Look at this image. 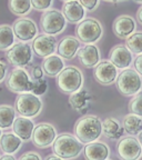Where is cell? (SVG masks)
Instances as JSON below:
<instances>
[{
    "label": "cell",
    "instance_id": "1",
    "mask_svg": "<svg viewBox=\"0 0 142 160\" xmlns=\"http://www.w3.org/2000/svg\"><path fill=\"white\" fill-rule=\"evenodd\" d=\"M102 133V122L95 116H85L75 125V135L82 143H89L99 139Z\"/></svg>",
    "mask_w": 142,
    "mask_h": 160
},
{
    "label": "cell",
    "instance_id": "2",
    "mask_svg": "<svg viewBox=\"0 0 142 160\" xmlns=\"http://www.w3.org/2000/svg\"><path fill=\"white\" fill-rule=\"evenodd\" d=\"M82 145L83 143L75 136L70 133H61L53 141L52 151L61 159H72L77 158L83 150Z\"/></svg>",
    "mask_w": 142,
    "mask_h": 160
},
{
    "label": "cell",
    "instance_id": "3",
    "mask_svg": "<svg viewBox=\"0 0 142 160\" xmlns=\"http://www.w3.org/2000/svg\"><path fill=\"white\" fill-rule=\"evenodd\" d=\"M83 85V76L79 68L75 66L63 68L57 77V86L62 92L72 93L81 89Z\"/></svg>",
    "mask_w": 142,
    "mask_h": 160
},
{
    "label": "cell",
    "instance_id": "4",
    "mask_svg": "<svg viewBox=\"0 0 142 160\" xmlns=\"http://www.w3.org/2000/svg\"><path fill=\"white\" fill-rule=\"evenodd\" d=\"M16 110L20 116L28 118L37 117L42 110V101L37 95L22 92L17 97L15 101Z\"/></svg>",
    "mask_w": 142,
    "mask_h": 160
},
{
    "label": "cell",
    "instance_id": "5",
    "mask_svg": "<svg viewBox=\"0 0 142 160\" xmlns=\"http://www.w3.org/2000/svg\"><path fill=\"white\" fill-rule=\"evenodd\" d=\"M142 87V80L137 70L127 69L117 77V88L123 96L137 95Z\"/></svg>",
    "mask_w": 142,
    "mask_h": 160
},
{
    "label": "cell",
    "instance_id": "6",
    "mask_svg": "<svg viewBox=\"0 0 142 160\" xmlns=\"http://www.w3.org/2000/svg\"><path fill=\"white\" fill-rule=\"evenodd\" d=\"M102 26L97 19L87 18L81 20L76 28L78 39L83 43H95L102 36Z\"/></svg>",
    "mask_w": 142,
    "mask_h": 160
},
{
    "label": "cell",
    "instance_id": "7",
    "mask_svg": "<svg viewBox=\"0 0 142 160\" xmlns=\"http://www.w3.org/2000/svg\"><path fill=\"white\" fill-rule=\"evenodd\" d=\"M66 18L62 12L56 9H47L40 18L41 30L47 35L55 36L62 32L66 28Z\"/></svg>",
    "mask_w": 142,
    "mask_h": 160
},
{
    "label": "cell",
    "instance_id": "8",
    "mask_svg": "<svg viewBox=\"0 0 142 160\" xmlns=\"http://www.w3.org/2000/svg\"><path fill=\"white\" fill-rule=\"evenodd\" d=\"M33 80L30 79L29 73L22 67H17L9 73L6 86L12 92L22 93L32 90Z\"/></svg>",
    "mask_w": 142,
    "mask_h": 160
},
{
    "label": "cell",
    "instance_id": "9",
    "mask_svg": "<svg viewBox=\"0 0 142 160\" xmlns=\"http://www.w3.org/2000/svg\"><path fill=\"white\" fill-rule=\"evenodd\" d=\"M33 50L28 43H13L7 52V59L10 63L16 67H26L32 61Z\"/></svg>",
    "mask_w": 142,
    "mask_h": 160
},
{
    "label": "cell",
    "instance_id": "10",
    "mask_svg": "<svg viewBox=\"0 0 142 160\" xmlns=\"http://www.w3.org/2000/svg\"><path fill=\"white\" fill-rule=\"evenodd\" d=\"M57 138V130L51 123H38L32 131V142L38 148H47L53 143Z\"/></svg>",
    "mask_w": 142,
    "mask_h": 160
},
{
    "label": "cell",
    "instance_id": "11",
    "mask_svg": "<svg viewBox=\"0 0 142 160\" xmlns=\"http://www.w3.org/2000/svg\"><path fill=\"white\" fill-rule=\"evenodd\" d=\"M117 152L120 158L125 160H135L141 157L142 147L139 140L133 137H125L117 145Z\"/></svg>",
    "mask_w": 142,
    "mask_h": 160
},
{
    "label": "cell",
    "instance_id": "12",
    "mask_svg": "<svg viewBox=\"0 0 142 160\" xmlns=\"http://www.w3.org/2000/svg\"><path fill=\"white\" fill-rule=\"evenodd\" d=\"M118 68L110 60L99 61L95 68L93 76L95 80L101 85H111L115 82L118 77Z\"/></svg>",
    "mask_w": 142,
    "mask_h": 160
},
{
    "label": "cell",
    "instance_id": "13",
    "mask_svg": "<svg viewBox=\"0 0 142 160\" xmlns=\"http://www.w3.org/2000/svg\"><path fill=\"white\" fill-rule=\"evenodd\" d=\"M31 48L37 56L46 58L55 53L56 49H57V40L53 36L47 35V33L38 35L33 38Z\"/></svg>",
    "mask_w": 142,
    "mask_h": 160
},
{
    "label": "cell",
    "instance_id": "14",
    "mask_svg": "<svg viewBox=\"0 0 142 160\" xmlns=\"http://www.w3.org/2000/svg\"><path fill=\"white\" fill-rule=\"evenodd\" d=\"M12 30L16 37L21 41L33 40V38L38 33L37 25L33 20L29 18H20L16 20L12 26Z\"/></svg>",
    "mask_w": 142,
    "mask_h": 160
},
{
    "label": "cell",
    "instance_id": "15",
    "mask_svg": "<svg viewBox=\"0 0 142 160\" xmlns=\"http://www.w3.org/2000/svg\"><path fill=\"white\" fill-rule=\"evenodd\" d=\"M110 61L119 69H125L132 62V53L127 46L118 45L110 51Z\"/></svg>",
    "mask_w": 142,
    "mask_h": 160
},
{
    "label": "cell",
    "instance_id": "16",
    "mask_svg": "<svg viewBox=\"0 0 142 160\" xmlns=\"http://www.w3.org/2000/svg\"><path fill=\"white\" fill-rule=\"evenodd\" d=\"M78 58L81 65L85 68H93L100 61V52L97 46L88 43L83 48H79L78 50Z\"/></svg>",
    "mask_w": 142,
    "mask_h": 160
},
{
    "label": "cell",
    "instance_id": "17",
    "mask_svg": "<svg viewBox=\"0 0 142 160\" xmlns=\"http://www.w3.org/2000/svg\"><path fill=\"white\" fill-rule=\"evenodd\" d=\"M113 32L118 38H128L135 30V21L132 17L128 15L119 16L113 21Z\"/></svg>",
    "mask_w": 142,
    "mask_h": 160
},
{
    "label": "cell",
    "instance_id": "18",
    "mask_svg": "<svg viewBox=\"0 0 142 160\" xmlns=\"http://www.w3.org/2000/svg\"><path fill=\"white\" fill-rule=\"evenodd\" d=\"M62 13L66 20L71 23H78L85 18L86 11L82 5L78 0H70L65 1L62 6Z\"/></svg>",
    "mask_w": 142,
    "mask_h": 160
},
{
    "label": "cell",
    "instance_id": "19",
    "mask_svg": "<svg viewBox=\"0 0 142 160\" xmlns=\"http://www.w3.org/2000/svg\"><path fill=\"white\" fill-rule=\"evenodd\" d=\"M35 129V123L28 117H18L15 119L12 123L13 132L21 138L22 141H28L31 139L32 131Z\"/></svg>",
    "mask_w": 142,
    "mask_h": 160
},
{
    "label": "cell",
    "instance_id": "20",
    "mask_svg": "<svg viewBox=\"0 0 142 160\" xmlns=\"http://www.w3.org/2000/svg\"><path fill=\"white\" fill-rule=\"evenodd\" d=\"M80 48V41L76 39L75 37L71 36H67L63 38L58 45V53L60 57H62L63 59H72L75 56L77 55L78 50Z\"/></svg>",
    "mask_w": 142,
    "mask_h": 160
},
{
    "label": "cell",
    "instance_id": "21",
    "mask_svg": "<svg viewBox=\"0 0 142 160\" xmlns=\"http://www.w3.org/2000/svg\"><path fill=\"white\" fill-rule=\"evenodd\" d=\"M85 157L89 160H105L109 157L110 150L103 142H89L83 148Z\"/></svg>",
    "mask_w": 142,
    "mask_h": 160
},
{
    "label": "cell",
    "instance_id": "22",
    "mask_svg": "<svg viewBox=\"0 0 142 160\" xmlns=\"http://www.w3.org/2000/svg\"><path fill=\"white\" fill-rule=\"evenodd\" d=\"M65 68V62H63L62 57L59 55H50L45 58L42 62L43 72L49 77H56L60 73V71Z\"/></svg>",
    "mask_w": 142,
    "mask_h": 160
},
{
    "label": "cell",
    "instance_id": "23",
    "mask_svg": "<svg viewBox=\"0 0 142 160\" xmlns=\"http://www.w3.org/2000/svg\"><path fill=\"white\" fill-rule=\"evenodd\" d=\"M22 145L21 138L15 132H5L0 137V148L5 153H15Z\"/></svg>",
    "mask_w": 142,
    "mask_h": 160
},
{
    "label": "cell",
    "instance_id": "24",
    "mask_svg": "<svg viewBox=\"0 0 142 160\" xmlns=\"http://www.w3.org/2000/svg\"><path fill=\"white\" fill-rule=\"evenodd\" d=\"M123 127L115 118H107L102 122V132L109 139H119L123 135Z\"/></svg>",
    "mask_w": 142,
    "mask_h": 160
},
{
    "label": "cell",
    "instance_id": "25",
    "mask_svg": "<svg viewBox=\"0 0 142 160\" xmlns=\"http://www.w3.org/2000/svg\"><path fill=\"white\" fill-rule=\"evenodd\" d=\"M69 103L71 108L77 111H83L87 109L88 102L90 100V93L85 89H79L78 91L70 93Z\"/></svg>",
    "mask_w": 142,
    "mask_h": 160
},
{
    "label": "cell",
    "instance_id": "26",
    "mask_svg": "<svg viewBox=\"0 0 142 160\" xmlns=\"http://www.w3.org/2000/svg\"><path fill=\"white\" fill-rule=\"evenodd\" d=\"M122 127L129 135H138L142 131L141 117L135 113H129L123 118Z\"/></svg>",
    "mask_w": 142,
    "mask_h": 160
},
{
    "label": "cell",
    "instance_id": "27",
    "mask_svg": "<svg viewBox=\"0 0 142 160\" xmlns=\"http://www.w3.org/2000/svg\"><path fill=\"white\" fill-rule=\"evenodd\" d=\"M15 33L9 25L0 26V50H8L15 43Z\"/></svg>",
    "mask_w": 142,
    "mask_h": 160
},
{
    "label": "cell",
    "instance_id": "28",
    "mask_svg": "<svg viewBox=\"0 0 142 160\" xmlns=\"http://www.w3.org/2000/svg\"><path fill=\"white\" fill-rule=\"evenodd\" d=\"M16 119V111L13 107L9 105L0 106V128L7 129L12 127V123Z\"/></svg>",
    "mask_w": 142,
    "mask_h": 160
},
{
    "label": "cell",
    "instance_id": "29",
    "mask_svg": "<svg viewBox=\"0 0 142 160\" xmlns=\"http://www.w3.org/2000/svg\"><path fill=\"white\" fill-rule=\"evenodd\" d=\"M9 9L16 16H25L31 10V0H9Z\"/></svg>",
    "mask_w": 142,
    "mask_h": 160
},
{
    "label": "cell",
    "instance_id": "30",
    "mask_svg": "<svg viewBox=\"0 0 142 160\" xmlns=\"http://www.w3.org/2000/svg\"><path fill=\"white\" fill-rule=\"evenodd\" d=\"M125 46L132 53H142V32L131 33L127 38Z\"/></svg>",
    "mask_w": 142,
    "mask_h": 160
},
{
    "label": "cell",
    "instance_id": "31",
    "mask_svg": "<svg viewBox=\"0 0 142 160\" xmlns=\"http://www.w3.org/2000/svg\"><path fill=\"white\" fill-rule=\"evenodd\" d=\"M128 109L131 113L142 117V92H138L135 98L129 102Z\"/></svg>",
    "mask_w": 142,
    "mask_h": 160
},
{
    "label": "cell",
    "instance_id": "32",
    "mask_svg": "<svg viewBox=\"0 0 142 160\" xmlns=\"http://www.w3.org/2000/svg\"><path fill=\"white\" fill-rule=\"evenodd\" d=\"M48 88V83L46 80H43L42 78L41 79H35L33 80V85H32V93L37 96H41L47 91Z\"/></svg>",
    "mask_w": 142,
    "mask_h": 160
},
{
    "label": "cell",
    "instance_id": "33",
    "mask_svg": "<svg viewBox=\"0 0 142 160\" xmlns=\"http://www.w3.org/2000/svg\"><path fill=\"white\" fill-rule=\"evenodd\" d=\"M52 1L53 0H31V6L36 10L45 11L47 9H50V7L52 6Z\"/></svg>",
    "mask_w": 142,
    "mask_h": 160
},
{
    "label": "cell",
    "instance_id": "34",
    "mask_svg": "<svg viewBox=\"0 0 142 160\" xmlns=\"http://www.w3.org/2000/svg\"><path fill=\"white\" fill-rule=\"evenodd\" d=\"M79 2L82 5L85 9L89 10V11H93L99 5V0H79Z\"/></svg>",
    "mask_w": 142,
    "mask_h": 160
},
{
    "label": "cell",
    "instance_id": "35",
    "mask_svg": "<svg viewBox=\"0 0 142 160\" xmlns=\"http://www.w3.org/2000/svg\"><path fill=\"white\" fill-rule=\"evenodd\" d=\"M43 76V69L40 66H36L32 68V78L33 79H41Z\"/></svg>",
    "mask_w": 142,
    "mask_h": 160
},
{
    "label": "cell",
    "instance_id": "36",
    "mask_svg": "<svg viewBox=\"0 0 142 160\" xmlns=\"http://www.w3.org/2000/svg\"><path fill=\"white\" fill-rule=\"evenodd\" d=\"M135 68L140 76H142V53L138 55V57L135 59Z\"/></svg>",
    "mask_w": 142,
    "mask_h": 160
},
{
    "label": "cell",
    "instance_id": "37",
    "mask_svg": "<svg viewBox=\"0 0 142 160\" xmlns=\"http://www.w3.org/2000/svg\"><path fill=\"white\" fill-rule=\"evenodd\" d=\"M19 159L20 160H22V159H38V160H40L41 159V157H40V155H38V153L33 152V151H30V152H26V153H23V155H21Z\"/></svg>",
    "mask_w": 142,
    "mask_h": 160
},
{
    "label": "cell",
    "instance_id": "38",
    "mask_svg": "<svg viewBox=\"0 0 142 160\" xmlns=\"http://www.w3.org/2000/svg\"><path fill=\"white\" fill-rule=\"evenodd\" d=\"M7 76V65L2 61H0V82H2Z\"/></svg>",
    "mask_w": 142,
    "mask_h": 160
},
{
    "label": "cell",
    "instance_id": "39",
    "mask_svg": "<svg viewBox=\"0 0 142 160\" xmlns=\"http://www.w3.org/2000/svg\"><path fill=\"white\" fill-rule=\"evenodd\" d=\"M0 159H1V160H5V159H7V160H15V157H13V156H11V153H6V155L1 156V157H0Z\"/></svg>",
    "mask_w": 142,
    "mask_h": 160
},
{
    "label": "cell",
    "instance_id": "40",
    "mask_svg": "<svg viewBox=\"0 0 142 160\" xmlns=\"http://www.w3.org/2000/svg\"><path fill=\"white\" fill-rule=\"evenodd\" d=\"M137 19H138V21H139V22L142 25V7L140 8L139 10H138V12H137Z\"/></svg>",
    "mask_w": 142,
    "mask_h": 160
},
{
    "label": "cell",
    "instance_id": "41",
    "mask_svg": "<svg viewBox=\"0 0 142 160\" xmlns=\"http://www.w3.org/2000/svg\"><path fill=\"white\" fill-rule=\"evenodd\" d=\"M46 159H47V160H50V159H55V160H60V159H61V158H60V157H59V156H58V155H56V153H55V155H50V156H48V157H47V158H46Z\"/></svg>",
    "mask_w": 142,
    "mask_h": 160
},
{
    "label": "cell",
    "instance_id": "42",
    "mask_svg": "<svg viewBox=\"0 0 142 160\" xmlns=\"http://www.w3.org/2000/svg\"><path fill=\"white\" fill-rule=\"evenodd\" d=\"M138 135H139V136H138V140H139L140 145H141V147H142V131L138 133Z\"/></svg>",
    "mask_w": 142,
    "mask_h": 160
},
{
    "label": "cell",
    "instance_id": "43",
    "mask_svg": "<svg viewBox=\"0 0 142 160\" xmlns=\"http://www.w3.org/2000/svg\"><path fill=\"white\" fill-rule=\"evenodd\" d=\"M105 1H109V2H117V1H121V0H105Z\"/></svg>",
    "mask_w": 142,
    "mask_h": 160
},
{
    "label": "cell",
    "instance_id": "44",
    "mask_svg": "<svg viewBox=\"0 0 142 160\" xmlns=\"http://www.w3.org/2000/svg\"><path fill=\"white\" fill-rule=\"evenodd\" d=\"M135 2H138V3H142V0H135Z\"/></svg>",
    "mask_w": 142,
    "mask_h": 160
},
{
    "label": "cell",
    "instance_id": "45",
    "mask_svg": "<svg viewBox=\"0 0 142 160\" xmlns=\"http://www.w3.org/2000/svg\"><path fill=\"white\" fill-rule=\"evenodd\" d=\"M1 135H2V131H1V128H0V137H1Z\"/></svg>",
    "mask_w": 142,
    "mask_h": 160
},
{
    "label": "cell",
    "instance_id": "46",
    "mask_svg": "<svg viewBox=\"0 0 142 160\" xmlns=\"http://www.w3.org/2000/svg\"><path fill=\"white\" fill-rule=\"evenodd\" d=\"M62 1H70V0H62Z\"/></svg>",
    "mask_w": 142,
    "mask_h": 160
}]
</instances>
